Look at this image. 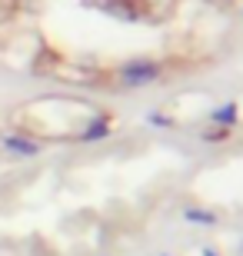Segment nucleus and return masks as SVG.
Returning <instances> with one entry per match:
<instances>
[{
  "label": "nucleus",
  "mask_w": 243,
  "mask_h": 256,
  "mask_svg": "<svg viewBox=\"0 0 243 256\" xmlns=\"http://www.w3.org/2000/svg\"><path fill=\"white\" fill-rule=\"evenodd\" d=\"M34 20L27 64L80 90L127 94L193 76L233 44L223 0H4Z\"/></svg>",
  "instance_id": "obj_1"
},
{
  "label": "nucleus",
  "mask_w": 243,
  "mask_h": 256,
  "mask_svg": "<svg viewBox=\"0 0 243 256\" xmlns=\"http://www.w3.org/2000/svg\"><path fill=\"white\" fill-rule=\"evenodd\" d=\"M223 7L236 17V14H243V0H223Z\"/></svg>",
  "instance_id": "obj_2"
}]
</instances>
